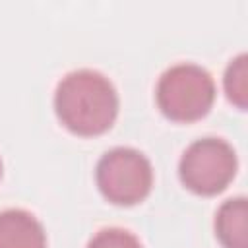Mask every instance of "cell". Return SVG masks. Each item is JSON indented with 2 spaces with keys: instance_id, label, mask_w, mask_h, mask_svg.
I'll list each match as a JSON object with an SVG mask.
<instances>
[{
  "instance_id": "1",
  "label": "cell",
  "mask_w": 248,
  "mask_h": 248,
  "mask_svg": "<svg viewBox=\"0 0 248 248\" xmlns=\"http://www.w3.org/2000/svg\"><path fill=\"white\" fill-rule=\"evenodd\" d=\"M54 112L76 136H101L116 120L118 93L112 81L91 68L68 72L54 91Z\"/></svg>"
},
{
  "instance_id": "2",
  "label": "cell",
  "mask_w": 248,
  "mask_h": 248,
  "mask_svg": "<svg viewBox=\"0 0 248 248\" xmlns=\"http://www.w3.org/2000/svg\"><path fill=\"white\" fill-rule=\"evenodd\" d=\"M159 110L172 122H196L203 118L215 101L211 74L192 62H178L167 68L155 87Z\"/></svg>"
},
{
  "instance_id": "3",
  "label": "cell",
  "mask_w": 248,
  "mask_h": 248,
  "mask_svg": "<svg viewBox=\"0 0 248 248\" xmlns=\"http://www.w3.org/2000/svg\"><path fill=\"white\" fill-rule=\"evenodd\" d=\"M238 159L234 147L223 138H200L192 141L180 161V182L198 196H215L234 178Z\"/></svg>"
},
{
  "instance_id": "4",
  "label": "cell",
  "mask_w": 248,
  "mask_h": 248,
  "mask_svg": "<svg viewBox=\"0 0 248 248\" xmlns=\"http://www.w3.org/2000/svg\"><path fill=\"white\" fill-rule=\"evenodd\" d=\"M95 180L110 203L134 205L149 196L153 167L149 159L134 147H112L97 161Z\"/></svg>"
},
{
  "instance_id": "5",
  "label": "cell",
  "mask_w": 248,
  "mask_h": 248,
  "mask_svg": "<svg viewBox=\"0 0 248 248\" xmlns=\"http://www.w3.org/2000/svg\"><path fill=\"white\" fill-rule=\"evenodd\" d=\"M0 248H46L43 223L25 209L0 211Z\"/></svg>"
},
{
  "instance_id": "6",
  "label": "cell",
  "mask_w": 248,
  "mask_h": 248,
  "mask_svg": "<svg viewBox=\"0 0 248 248\" xmlns=\"http://www.w3.org/2000/svg\"><path fill=\"white\" fill-rule=\"evenodd\" d=\"M248 203L244 196L229 198L215 213V236L223 248H248Z\"/></svg>"
},
{
  "instance_id": "7",
  "label": "cell",
  "mask_w": 248,
  "mask_h": 248,
  "mask_svg": "<svg viewBox=\"0 0 248 248\" xmlns=\"http://www.w3.org/2000/svg\"><path fill=\"white\" fill-rule=\"evenodd\" d=\"M223 85H225L227 99L236 108L246 110L248 107V56L244 52L234 56L229 62L225 70Z\"/></svg>"
},
{
  "instance_id": "8",
  "label": "cell",
  "mask_w": 248,
  "mask_h": 248,
  "mask_svg": "<svg viewBox=\"0 0 248 248\" xmlns=\"http://www.w3.org/2000/svg\"><path fill=\"white\" fill-rule=\"evenodd\" d=\"M87 248H143V246L134 232L120 227H107L91 236Z\"/></svg>"
},
{
  "instance_id": "9",
  "label": "cell",
  "mask_w": 248,
  "mask_h": 248,
  "mask_svg": "<svg viewBox=\"0 0 248 248\" xmlns=\"http://www.w3.org/2000/svg\"><path fill=\"white\" fill-rule=\"evenodd\" d=\"M0 178H2V161H0Z\"/></svg>"
}]
</instances>
